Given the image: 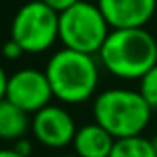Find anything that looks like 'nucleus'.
Listing matches in <instances>:
<instances>
[{
  "mask_svg": "<svg viewBox=\"0 0 157 157\" xmlns=\"http://www.w3.org/2000/svg\"><path fill=\"white\" fill-rule=\"evenodd\" d=\"M32 131L35 139L46 148H65L72 144L76 135V124L72 117L59 105H46L39 109L32 120Z\"/></svg>",
  "mask_w": 157,
  "mask_h": 157,
  "instance_id": "obj_7",
  "label": "nucleus"
},
{
  "mask_svg": "<svg viewBox=\"0 0 157 157\" xmlns=\"http://www.w3.org/2000/svg\"><path fill=\"white\" fill-rule=\"evenodd\" d=\"M43 2H44L50 10H54L56 13H63V11H67L68 8H72L74 4H78L80 0H43Z\"/></svg>",
  "mask_w": 157,
  "mask_h": 157,
  "instance_id": "obj_14",
  "label": "nucleus"
},
{
  "mask_svg": "<svg viewBox=\"0 0 157 157\" xmlns=\"http://www.w3.org/2000/svg\"><path fill=\"white\" fill-rule=\"evenodd\" d=\"M115 137L107 133L100 124H87L74 135V151L80 157H109L115 146Z\"/></svg>",
  "mask_w": 157,
  "mask_h": 157,
  "instance_id": "obj_9",
  "label": "nucleus"
},
{
  "mask_svg": "<svg viewBox=\"0 0 157 157\" xmlns=\"http://www.w3.org/2000/svg\"><path fill=\"white\" fill-rule=\"evenodd\" d=\"M8 80L10 76L6 74V70L0 67V102H2L6 98V91H8Z\"/></svg>",
  "mask_w": 157,
  "mask_h": 157,
  "instance_id": "obj_16",
  "label": "nucleus"
},
{
  "mask_svg": "<svg viewBox=\"0 0 157 157\" xmlns=\"http://www.w3.org/2000/svg\"><path fill=\"white\" fill-rule=\"evenodd\" d=\"M139 93L151 109H157V65H153L140 80Z\"/></svg>",
  "mask_w": 157,
  "mask_h": 157,
  "instance_id": "obj_12",
  "label": "nucleus"
},
{
  "mask_svg": "<svg viewBox=\"0 0 157 157\" xmlns=\"http://www.w3.org/2000/svg\"><path fill=\"white\" fill-rule=\"evenodd\" d=\"M11 39H15L28 54L48 50L56 39H59V13L50 10L43 0H32L15 13Z\"/></svg>",
  "mask_w": 157,
  "mask_h": 157,
  "instance_id": "obj_5",
  "label": "nucleus"
},
{
  "mask_svg": "<svg viewBox=\"0 0 157 157\" xmlns=\"http://www.w3.org/2000/svg\"><path fill=\"white\" fill-rule=\"evenodd\" d=\"M98 56L113 76L122 80H140L157 65V41L144 28L111 30Z\"/></svg>",
  "mask_w": 157,
  "mask_h": 157,
  "instance_id": "obj_1",
  "label": "nucleus"
},
{
  "mask_svg": "<svg viewBox=\"0 0 157 157\" xmlns=\"http://www.w3.org/2000/svg\"><path fill=\"white\" fill-rule=\"evenodd\" d=\"M150 142H151V146H153V150H155V153H157V135H153V137L150 139Z\"/></svg>",
  "mask_w": 157,
  "mask_h": 157,
  "instance_id": "obj_18",
  "label": "nucleus"
},
{
  "mask_svg": "<svg viewBox=\"0 0 157 157\" xmlns=\"http://www.w3.org/2000/svg\"><path fill=\"white\" fill-rule=\"evenodd\" d=\"M98 8L111 30L144 28L157 8V0H98Z\"/></svg>",
  "mask_w": 157,
  "mask_h": 157,
  "instance_id": "obj_8",
  "label": "nucleus"
},
{
  "mask_svg": "<svg viewBox=\"0 0 157 157\" xmlns=\"http://www.w3.org/2000/svg\"><path fill=\"white\" fill-rule=\"evenodd\" d=\"M0 157H22V155H19L13 148H2L0 150Z\"/></svg>",
  "mask_w": 157,
  "mask_h": 157,
  "instance_id": "obj_17",
  "label": "nucleus"
},
{
  "mask_svg": "<svg viewBox=\"0 0 157 157\" xmlns=\"http://www.w3.org/2000/svg\"><path fill=\"white\" fill-rule=\"evenodd\" d=\"M94 120L115 139L140 135L151 118V107L131 89H107L94 100Z\"/></svg>",
  "mask_w": 157,
  "mask_h": 157,
  "instance_id": "obj_3",
  "label": "nucleus"
},
{
  "mask_svg": "<svg viewBox=\"0 0 157 157\" xmlns=\"http://www.w3.org/2000/svg\"><path fill=\"white\" fill-rule=\"evenodd\" d=\"M32 128L28 113L11 104L8 98L0 102V139L2 140H19Z\"/></svg>",
  "mask_w": 157,
  "mask_h": 157,
  "instance_id": "obj_10",
  "label": "nucleus"
},
{
  "mask_svg": "<svg viewBox=\"0 0 157 157\" xmlns=\"http://www.w3.org/2000/svg\"><path fill=\"white\" fill-rule=\"evenodd\" d=\"M22 54H24L22 46H21L15 39H10V41H8V43H4V46H2V56H4L6 59H10V61L19 59Z\"/></svg>",
  "mask_w": 157,
  "mask_h": 157,
  "instance_id": "obj_13",
  "label": "nucleus"
},
{
  "mask_svg": "<svg viewBox=\"0 0 157 157\" xmlns=\"http://www.w3.org/2000/svg\"><path fill=\"white\" fill-rule=\"evenodd\" d=\"M52 87L44 72L35 68H22L10 76L6 98L26 113H37L46 107L52 98Z\"/></svg>",
  "mask_w": 157,
  "mask_h": 157,
  "instance_id": "obj_6",
  "label": "nucleus"
},
{
  "mask_svg": "<svg viewBox=\"0 0 157 157\" xmlns=\"http://www.w3.org/2000/svg\"><path fill=\"white\" fill-rule=\"evenodd\" d=\"M52 94L65 104L87 102L98 85V65L94 56L63 48L56 52L44 68Z\"/></svg>",
  "mask_w": 157,
  "mask_h": 157,
  "instance_id": "obj_2",
  "label": "nucleus"
},
{
  "mask_svg": "<svg viewBox=\"0 0 157 157\" xmlns=\"http://www.w3.org/2000/svg\"><path fill=\"white\" fill-rule=\"evenodd\" d=\"M109 157H157V153L150 139L135 135V137L117 139Z\"/></svg>",
  "mask_w": 157,
  "mask_h": 157,
  "instance_id": "obj_11",
  "label": "nucleus"
},
{
  "mask_svg": "<svg viewBox=\"0 0 157 157\" xmlns=\"http://www.w3.org/2000/svg\"><path fill=\"white\" fill-rule=\"evenodd\" d=\"M13 150L19 153V155H22V157H30L32 155V151H33V146H32V142L28 140V139H19V140H15V146H13Z\"/></svg>",
  "mask_w": 157,
  "mask_h": 157,
  "instance_id": "obj_15",
  "label": "nucleus"
},
{
  "mask_svg": "<svg viewBox=\"0 0 157 157\" xmlns=\"http://www.w3.org/2000/svg\"><path fill=\"white\" fill-rule=\"evenodd\" d=\"M109 32V24L98 4L80 0L59 13V41L68 50L94 56L100 52Z\"/></svg>",
  "mask_w": 157,
  "mask_h": 157,
  "instance_id": "obj_4",
  "label": "nucleus"
},
{
  "mask_svg": "<svg viewBox=\"0 0 157 157\" xmlns=\"http://www.w3.org/2000/svg\"><path fill=\"white\" fill-rule=\"evenodd\" d=\"M63 157H80V155H76V153H70V155H63Z\"/></svg>",
  "mask_w": 157,
  "mask_h": 157,
  "instance_id": "obj_19",
  "label": "nucleus"
}]
</instances>
